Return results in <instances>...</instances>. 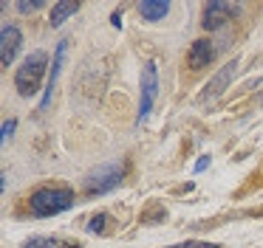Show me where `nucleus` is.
Returning a JSON list of instances; mask_svg holds the SVG:
<instances>
[{
  "instance_id": "nucleus-4",
  "label": "nucleus",
  "mask_w": 263,
  "mask_h": 248,
  "mask_svg": "<svg viewBox=\"0 0 263 248\" xmlns=\"http://www.w3.org/2000/svg\"><path fill=\"white\" fill-rule=\"evenodd\" d=\"M156 96H159V68H156L153 59H150V62H144V68H142V99H139L136 124H142L144 118L150 116Z\"/></svg>"
},
{
  "instance_id": "nucleus-18",
  "label": "nucleus",
  "mask_w": 263,
  "mask_h": 248,
  "mask_svg": "<svg viewBox=\"0 0 263 248\" xmlns=\"http://www.w3.org/2000/svg\"><path fill=\"white\" fill-rule=\"evenodd\" d=\"M110 26L122 28V11H114V14H110Z\"/></svg>"
},
{
  "instance_id": "nucleus-1",
  "label": "nucleus",
  "mask_w": 263,
  "mask_h": 248,
  "mask_svg": "<svg viewBox=\"0 0 263 248\" xmlns=\"http://www.w3.org/2000/svg\"><path fill=\"white\" fill-rule=\"evenodd\" d=\"M29 206L34 217H54V214L74 206V192L65 186H43L29 197Z\"/></svg>"
},
{
  "instance_id": "nucleus-16",
  "label": "nucleus",
  "mask_w": 263,
  "mask_h": 248,
  "mask_svg": "<svg viewBox=\"0 0 263 248\" xmlns=\"http://www.w3.org/2000/svg\"><path fill=\"white\" fill-rule=\"evenodd\" d=\"M46 3H40V0H34V3H17V11H23V14H31V11H37V9H43Z\"/></svg>"
},
{
  "instance_id": "nucleus-11",
  "label": "nucleus",
  "mask_w": 263,
  "mask_h": 248,
  "mask_svg": "<svg viewBox=\"0 0 263 248\" xmlns=\"http://www.w3.org/2000/svg\"><path fill=\"white\" fill-rule=\"evenodd\" d=\"M77 11H80V3H77V0H60V3L51 6V17H48V23H51V28H60L68 17H74Z\"/></svg>"
},
{
  "instance_id": "nucleus-17",
  "label": "nucleus",
  "mask_w": 263,
  "mask_h": 248,
  "mask_svg": "<svg viewBox=\"0 0 263 248\" xmlns=\"http://www.w3.org/2000/svg\"><path fill=\"white\" fill-rule=\"evenodd\" d=\"M210 167V155H204V158H198V163H195V172H204V169Z\"/></svg>"
},
{
  "instance_id": "nucleus-2",
  "label": "nucleus",
  "mask_w": 263,
  "mask_h": 248,
  "mask_svg": "<svg viewBox=\"0 0 263 248\" xmlns=\"http://www.w3.org/2000/svg\"><path fill=\"white\" fill-rule=\"evenodd\" d=\"M46 68H48L46 51H31L23 59V65L17 68V73H14V88H17V93L20 96H34L37 90H40L43 76H46Z\"/></svg>"
},
{
  "instance_id": "nucleus-7",
  "label": "nucleus",
  "mask_w": 263,
  "mask_h": 248,
  "mask_svg": "<svg viewBox=\"0 0 263 248\" xmlns=\"http://www.w3.org/2000/svg\"><path fill=\"white\" fill-rule=\"evenodd\" d=\"M232 20V6L229 3H206L204 6V20H201V26L206 28V31H218V28H223L227 23Z\"/></svg>"
},
{
  "instance_id": "nucleus-5",
  "label": "nucleus",
  "mask_w": 263,
  "mask_h": 248,
  "mask_svg": "<svg viewBox=\"0 0 263 248\" xmlns=\"http://www.w3.org/2000/svg\"><path fill=\"white\" fill-rule=\"evenodd\" d=\"M238 73V59H232V62H227V65L221 68V71L215 73V76L206 82V88L201 90V96H198V101L201 105H206V101H212V99H218V96L227 90V85L232 82V76Z\"/></svg>"
},
{
  "instance_id": "nucleus-12",
  "label": "nucleus",
  "mask_w": 263,
  "mask_h": 248,
  "mask_svg": "<svg viewBox=\"0 0 263 248\" xmlns=\"http://www.w3.org/2000/svg\"><path fill=\"white\" fill-rule=\"evenodd\" d=\"M108 214H105V212H99V214H93V217L91 220H88V225H85V229L88 231H91V234H105V231H108Z\"/></svg>"
},
{
  "instance_id": "nucleus-10",
  "label": "nucleus",
  "mask_w": 263,
  "mask_h": 248,
  "mask_svg": "<svg viewBox=\"0 0 263 248\" xmlns=\"http://www.w3.org/2000/svg\"><path fill=\"white\" fill-rule=\"evenodd\" d=\"M167 11H170V3H167V0H142V3H139V14H142L147 23L164 20Z\"/></svg>"
},
{
  "instance_id": "nucleus-19",
  "label": "nucleus",
  "mask_w": 263,
  "mask_h": 248,
  "mask_svg": "<svg viewBox=\"0 0 263 248\" xmlns=\"http://www.w3.org/2000/svg\"><path fill=\"white\" fill-rule=\"evenodd\" d=\"M257 107H263V96H260V99H257Z\"/></svg>"
},
{
  "instance_id": "nucleus-15",
  "label": "nucleus",
  "mask_w": 263,
  "mask_h": 248,
  "mask_svg": "<svg viewBox=\"0 0 263 248\" xmlns=\"http://www.w3.org/2000/svg\"><path fill=\"white\" fill-rule=\"evenodd\" d=\"M170 248H218L212 242H201V240H187V242H178V245H170Z\"/></svg>"
},
{
  "instance_id": "nucleus-3",
  "label": "nucleus",
  "mask_w": 263,
  "mask_h": 248,
  "mask_svg": "<svg viewBox=\"0 0 263 248\" xmlns=\"http://www.w3.org/2000/svg\"><path fill=\"white\" fill-rule=\"evenodd\" d=\"M122 175H125V161H108L102 167L91 169L85 175V192L88 195H105V192L116 189L122 183Z\"/></svg>"
},
{
  "instance_id": "nucleus-14",
  "label": "nucleus",
  "mask_w": 263,
  "mask_h": 248,
  "mask_svg": "<svg viewBox=\"0 0 263 248\" xmlns=\"http://www.w3.org/2000/svg\"><path fill=\"white\" fill-rule=\"evenodd\" d=\"M14 127H17V121H14V118H9V121H3V127H0V138H3V144H6V138H12Z\"/></svg>"
},
{
  "instance_id": "nucleus-6",
  "label": "nucleus",
  "mask_w": 263,
  "mask_h": 248,
  "mask_svg": "<svg viewBox=\"0 0 263 248\" xmlns=\"http://www.w3.org/2000/svg\"><path fill=\"white\" fill-rule=\"evenodd\" d=\"M20 43H23L20 28L17 26H3V31H0V65L3 68L14 62V56H17V51H20Z\"/></svg>"
},
{
  "instance_id": "nucleus-9",
  "label": "nucleus",
  "mask_w": 263,
  "mask_h": 248,
  "mask_svg": "<svg viewBox=\"0 0 263 248\" xmlns=\"http://www.w3.org/2000/svg\"><path fill=\"white\" fill-rule=\"evenodd\" d=\"M212 56H215V48H212L210 39H195L190 54H187V62L193 71H201V68H206L212 62Z\"/></svg>"
},
{
  "instance_id": "nucleus-13",
  "label": "nucleus",
  "mask_w": 263,
  "mask_h": 248,
  "mask_svg": "<svg viewBox=\"0 0 263 248\" xmlns=\"http://www.w3.org/2000/svg\"><path fill=\"white\" fill-rule=\"evenodd\" d=\"M43 248H80V242L60 240V237H43Z\"/></svg>"
},
{
  "instance_id": "nucleus-8",
  "label": "nucleus",
  "mask_w": 263,
  "mask_h": 248,
  "mask_svg": "<svg viewBox=\"0 0 263 248\" xmlns=\"http://www.w3.org/2000/svg\"><path fill=\"white\" fill-rule=\"evenodd\" d=\"M65 51H68V39H63V43L57 45V51H54V59H51V76H48L46 96H43V101H40V110H48V105H51V90H54V85H57V76H60V71H63Z\"/></svg>"
}]
</instances>
